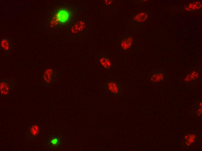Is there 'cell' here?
Here are the masks:
<instances>
[{
    "label": "cell",
    "mask_w": 202,
    "mask_h": 151,
    "mask_svg": "<svg viewBox=\"0 0 202 151\" xmlns=\"http://www.w3.org/2000/svg\"><path fill=\"white\" fill-rule=\"evenodd\" d=\"M128 87L127 84L116 75L104 81L101 86L105 95L114 100L123 98Z\"/></svg>",
    "instance_id": "cell-1"
},
{
    "label": "cell",
    "mask_w": 202,
    "mask_h": 151,
    "mask_svg": "<svg viewBox=\"0 0 202 151\" xmlns=\"http://www.w3.org/2000/svg\"><path fill=\"white\" fill-rule=\"evenodd\" d=\"M17 81V80L13 76L0 79V97L1 98H6L14 91Z\"/></svg>",
    "instance_id": "cell-7"
},
{
    "label": "cell",
    "mask_w": 202,
    "mask_h": 151,
    "mask_svg": "<svg viewBox=\"0 0 202 151\" xmlns=\"http://www.w3.org/2000/svg\"><path fill=\"white\" fill-rule=\"evenodd\" d=\"M135 31L134 28H130L119 36L117 42V48L121 54L125 55L132 53L136 42Z\"/></svg>",
    "instance_id": "cell-2"
},
{
    "label": "cell",
    "mask_w": 202,
    "mask_h": 151,
    "mask_svg": "<svg viewBox=\"0 0 202 151\" xmlns=\"http://www.w3.org/2000/svg\"><path fill=\"white\" fill-rule=\"evenodd\" d=\"M14 49V44L11 39L6 37H3L1 39L0 50L3 52L5 55L11 53Z\"/></svg>",
    "instance_id": "cell-13"
},
{
    "label": "cell",
    "mask_w": 202,
    "mask_h": 151,
    "mask_svg": "<svg viewBox=\"0 0 202 151\" xmlns=\"http://www.w3.org/2000/svg\"><path fill=\"white\" fill-rule=\"evenodd\" d=\"M134 2L135 3H146L149 0H134Z\"/></svg>",
    "instance_id": "cell-17"
},
{
    "label": "cell",
    "mask_w": 202,
    "mask_h": 151,
    "mask_svg": "<svg viewBox=\"0 0 202 151\" xmlns=\"http://www.w3.org/2000/svg\"><path fill=\"white\" fill-rule=\"evenodd\" d=\"M202 5L201 2L196 1L190 3L184 6L185 10L187 12H191L199 10L201 8Z\"/></svg>",
    "instance_id": "cell-16"
},
{
    "label": "cell",
    "mask_w": 202,
    "mask_h": 151,
    "mask_svg": "<svg viewBox=\"0 0 202 151\" xmlns=\"http://www.w3.org/2000/svg\"><path fill=\"white\" fill-rule=\"evenodd\" d=\"M59 71L50 65L47 66L42 69L41 80L45 87H52L60 81Z\"/></svg>",
    "instance_id": "cell-5"
},
{
    "label": "cell",
    "mask_w": 202,
    "mask_h": 151,
    "mask_svg": "<svg viewBox=\"0 0 202 151\" xmlns=\"http://www.w3.org/2000/svg\"><path fill=\"white\" fill-rule=\"evenodd\" d=\"M199 139V135L196 132L191 131L185 134L182 137V145L183 147L189 149L194 145Z\"/></svg>",
    "instance_id": "cell-11"
},
{
    "label": "cell",
    "mask_w": 202,
    "mask_h": 151,
    "mask_svg": "<svg viewBox=\"0 0 202 151\" xmlns=\"http://www.w3.org/2000/svg\"><path fill=\"white\" fill-rule=\"evenodd\" d=\"M147 79L149 84L154 86L165 84L168 83L166 74L160 68L156 69L153 71L148 76Z\"/></svg>",
    "instance_id": "cell-8"
},
{
    "label": "cell",
    "mask_w": 202,
    "mask_h": 151,
    "mask_svg": "<svg viewBox=\"0 0 202 151\" xmlns=\"http://www.w3.org/2000/svg\"><path fill=\"white\" fill-rule=\"evenodd\" d=\"M192 113L194 116L199 118L202 117V102L201 101H196L192 107Z\"/></svg>",
    "instance_id": "cell-15"
},
{
    "label": "cell",
    "mask_w": 202,
    "mask_h": 151,
    "mask_svg": "<svg viewBox=\"0 0 202 151\" xmlns=\"http://www.w3.org/2000/svg\"><path fill=\"white\" fill-rule=\"evenodd\" d=\"M95 61L98 67L105 73L115 70L118 65L116 58L108 52H96Z\"/></svg>",
    "instance_id": "cell-3"
},
{
    "label": "cell",
    "mask_w": 202,
    "mask_h": 151,
    "mask_svg": "<svg viewBox=\"0 0 202 151\" xmlns=\"http://www.w3.org/2000/svg\"><path fill=\"white\" fill-rule=\"evenodd\" d=\"M63 141V138L61 136L57 134H53L48 137L46 140V144L49 149H55L61 146Z\"/></svg>",
    "instance_id": "cell-12"
},
{
    "label": "cell",
    "mask_w": 202,
    "mask_h": 151,
    "mask_svg": "<svg viewBox=\"0 0 202 151\" xmlns=\"http://www.w3.org/2000/svg\"><path fill=\"white\" fill-rule=\"evenodd\" d=\"M73 15V11L68 8H58L51 17L49 25L52 28L65 26L71 21Z\"/></svg>",
    "instance_id": "cell-4"
},
{
    "label": "cell",
    "mask_w": 202,
    "mask_h": 151,
    "mask_svg": "<svg viewBox=\"0 0 202 151\" xmlns=\"http://www.w3.org/2000/svg\"><path fill=\"white\" fill-rule=\"evenodd\" d=\"M150 17V14L148 11L141 10L127 18L126 22L129 28L132 25L146 23Z\"/></svg>",
    "instance_id": "cell-9"
},
{
    "label": "cell",
    "mask_w": 202,
    "mask_h": 151,
    "mask_svg": "<svg viewBox=\"0 0 202 151\" xmlns=\"http://www.w3.org/2000/svg\"><path fill=\"white\" fill-rule=\"evenodd\" d=\"M42 127L38 122H33L27 127L25 134V138L34 140L38 138L41 134Z\"/></svg>",
    "instance_id": "cell-10"
},
{
    "label": "cell",
    "mask_w": 202,
    "mask_h": 151,
    "mask_svg": "<svg viewBox=\"0 0 202 151\" xmlns=\"http://www.w3.org/2000/svg\"><path fill=\"white\" fill-rule=\"evenodd\" d=\"M120 1L117 0H104L102 4L104 9L108 12L114 14L116 12L120 4Z\"/></svg>",
    "instance_id": "cell-14"
},
{
    "label": "cell",
    "mask_w": 202,
    "mask_h": 151,
    "mask_svg": "<svg viewBox=\"0 0 202 151\" xmlns=\"http://www.w3.org/2000/svg\"><path fill=\"white\" fill-rule=\"evenodd\" d=\"M202 81V71L201 68H194L183 76L181 82L186 86H194L201 84Z\"/></svg>",
    "instance_id": "cell-6"
}]
</instances>
